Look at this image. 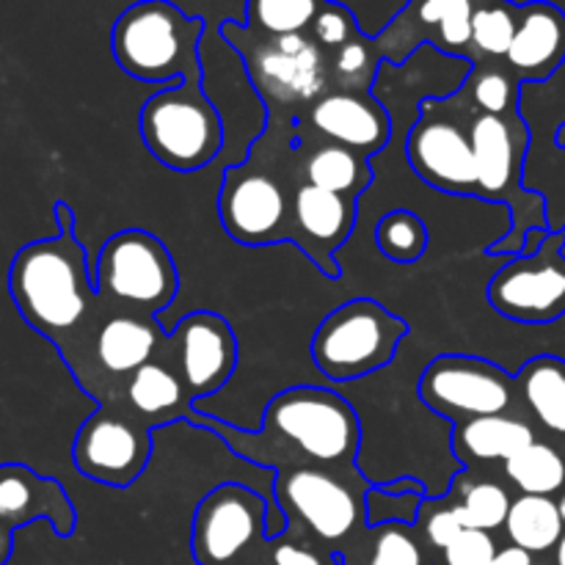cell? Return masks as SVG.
Returning <instances> with one entry per match:
<instances>
[{
	"label": "cell",
	"instance_id": "obj_1",
	"mask_svg": "<svg viewBox=\"0 0 565 565\" xmlns=\"http://www.w3.org/2000/svg\"><path fill=\"white\" fill-rule=\"evenodd\" d=\"M55 221L58 235L28 243L14 254L9 292L22 320L66 356L81 342V329L103 298L94 290L88 254L75 235L70 204L55 202Z\"/></svg>",
	"mask_w": 565,
	"mask_h": 565
},
{
	"label": "cell",
	"instance_id": "obj_2",
	"mask_svg": "<svg viewBox=\"0 0 565 565\" xmlns=\"http://www.w3.org/2000/svg\"><path fill=\"white\" fill-rule=\"evenodd\" d=\"M254 439L331 472L351 475L362 447L359 414L340 392L326 386H292L268 403L263 430Z\"/></svg>",
	"mask_w": 565,
	"mask_h": 565
},
{
	"label": "cell",
	"instance_id": "obj_3",
	"mask_svg": "<svg viewBox=\"0 0 565 565\" xmlns=\"http://www.w3.org/2000/svg\"><path fill=\"white\" fill-rule=\"evenodd\" d=\"M202 17H188L171 0H138L116 17L110 50L136 81L180 83L202 70Z\"/></svg>",
	"mask_w": 565,
	"mask_h": 565
},
{
	"label": "cell",
	"instance_id": "obj_4",
	"mask_svg": "<svg viewBox=\"0 0 565 565\" xmlns=\"http://www.w3.org/2000/svg\"><path fill=\"white\" fill-rule=\"evenodd\" d=\"M478 163V199L511 204L513 226L500 243L489 248L491 257H516L530 230L546 226V202L541 193L524 191L522 169L530 147V130L519 116L475 114L469 125Z\"/></svg>",
	"mask_w": 565,
	"mask_h": 565
},
{
	"label": "cell",
	"instance_id": "obj_5",
	"mask_svg": "<svg viewBox=\"0 0 565 565\" xmlns=\"http://www.w3.org/2000/svg\"><path fill=\"white\" fill-rule=\"evenodd\" d=\"M138 130L147 152L166 169L182 174L207 169L224 149V119L204 92L202 70L154 92L143 103Z\"/></svg>",
	"mask_w": 565,
	"mask_h": 565
},
{
	"label": "cell",
	"instance_id": "obj_6",
	"mask_svg": "<svg viewBox=\"0 0 565 565\" xmlns=\"http://www.w3.org/2000/svg\"><path fill=\"white\" fill-rule=\"evenodd\" d=\"M221 33L246 61L252 86L270 108H312L331 92V55L309 33L263 36L237 20H224Z\"/></svg>",
	"mask_w": 565,
	"mask_h": 565
},
{
	"label": "cell",
	"instance_id": "obj_7",
	"mask_svg": "<svg viewBox=\"0 0 565 565\" xmlns=\"http://www.w3.org/2000/svg\"><path fill=\"white\" fill-rule=\"evenodd\" d=\"M408 323L373 298L340 303L320 320L312 337V362L329 381L367 379L397 356Z\"/></svg>",
	"mask_w": 565,
	"mask_h": 565
},
{
	"label": "cell",
	"instance_id": "obj_8",
	"mask_svg": "<svg viewBox=\"0 0 565 565\" xmlns=\"http://www.w3.org/2000/svg\"><path fill=\"white\" fill-rule=\"evenodd\" d=\"M94 290L105 303L125 312L158 318L180 290L171 252L147 230H121L99 248L92 268Z\"/></svg>",
	"mask_w": 565,
	"mask_h": 565
},
{
	"label": "cell",
	"instance_id": "obj_9",
	"mask_svg": "<svg viewBox=\"0 0 565 565\" xmlns=\"http://www.w3.org/2000/svg\"><path fill=\"white\" fill-rule=\"evenodd\" d=\"M285 527L274 505L241 483H221L199 500L191 522V557L196 565H246L265 539Z\"/></svg>",
	"mask_w": 565,
	"mask_h": 565
},
{
	"label": "cell",
	"instance_id": "obj_10",
	"mask_svg": "<svg viewBox=\"0 0 565 565\" xmlns=\"http://www.w3.org/2000/svg\"><path fill=\"white\" fill-rule=\"evenodd\" d=\"M419 401L447 423L508 414L516 401V375L469 353H439L419 379Z\"/></svg>",
	"mask_w": 565,
	"mask_h": 565
},
{
	"label": "cell",
	"instance_id": "obj_11",
	"mask_svg": "<svg viewBox=\"0 0 565 565\" xmlns=\"http://www.w3.org/2000/svg\"><path fill=\"white\" fill-rule=\"evenodd\" d=\"M342 472L296 463L292 469H276V505L287 522L298 519L323 544H342L367 524L364 494L353 491Z\"/></svg>",
	"mask_w": 565,
	"mask_h": 565
},
{
	"label": "cell",
	"instance_id": "obj_12",
	"mask_svg": "<svg viewBox=\"0 0 565 565\" xmlns=\"http://www.w3.org/2000/svg\"><path fill=\"white\" fill-rule=\"evenodd\" d=\"M486 296L513 323L550 326L565 318V226L550 230L539 252L508 257Z\"/></svg>",
	"mask_w": 565,
	"mask_h": 565
},
{
	"label": "cell",
	"instance_id": "obj_13",
	"mask_svg": "<svg viewBox=\"0 0 565 565\" xmlns=\"http://www.w3.org/2000/svg\"><path fill=\"white\" fill-rule=\"evenodd\" d=\"M406 158L414 174L450 196L478 199V163L469 127L450 116V103L428 97L406 138Z\"/></svg>",
	"mask_w": 565,
	"mask_h": 565
},
{
	"label": "cell",
	"instance_id": "obj_14",
	"mask_svg": "<svg viewBox=\"0 0 565 565\" xmlns=\"http://www.w3.org/2000/svg\"><path fill=\"white\" fill-rule=\"evenodd\" d=\"M149 425L132 414H119L103 403L77 428L72 441V461L83 478L110 489H127L147 472L152 461Z\"/></svg>",
	"mask_w": 565,
	"mask_h": 565
},
{
	"label": "cell",
	"instance_id": "obj_15",
	"mask_svg": "<svg viewBox=\"0 0 565 565\" xmlns=\"http://www.w3.org/2000/svg\"><path fill=\"white\" fill-rule=\"evenodd\" d=\"M218 218L226 235L241 246H270L290 241L292 196L270 171L252 158L224 171L218 193Z\"/></svg>",
	"mask_w": 565,
	"mask_h": 565
},
{
	"label": "cell",
	"instance_id": "obj_16",
	"mask_svg": "<svg viewBox=\"0 0 565 565\" xmlns=\"http://www.w3.org/2000/svg\"><path fill=\"white\" fill-rule=\"evenodd\" d=\"M480 0H408L401 14L375 39L381 58L403 64L419 44L456 58H469L472 50V17Z\"/></svg>",
	"mask_w": 565,
	"mask_h": 565
},
{
	"label": "cell",
	"instance_id": "obj_17",
	"mask_svg": "<svg viewBox=\"0 0 565 565\" xmlns=\"http://www.w3.org/2000/svg\"><path fill=\"white\" fill-rule=\"evenodd\" d=\"M171 362L191 401L215 395L237 367V337L218 312L199 309L169 331Z\"/></svg>",
	"mask_w": 565,
	"mask_h": 565
},
{
	"label": "cell",
	"instance_id": "obj_18",
	"mask_svg": "<svg viewBox=\"0 0 565 565\" xmlns=\"http://www.w3.org/2000/svg\"><path fill=\"white\" fill-rule=\"evenodd\" d=\"M353 226H356V199L340 196V193L323 191L307 182L296 188L290 241L331 279L340 276L334 252L351 237Z\"/></svg>",
	"mask_w": 565,
	"mask_h": 565
},
{
	"label": "cell",
	"instance_id": "obj_19",
	"mask_svg": "<svg viewBox=\"0 0 565 565\" xmlns=\"http://www.w3.org/2000/svg\"><path fill=\"white\" fill-rule=\"evenodd\" d=\"M309 125L329 143H340L362 158L384 152L392 136L390 110L373 92L331 88L309 108Z\"/></svg>",
	"mask_w": 565,
	"mask_h": 565
},
{
	"label": "cell",
	"instance_id": "obj_20",
	"mask_svg": "<svg viewBox=\"0 0 565 565\" xmlns=\"http://www.w3.org/2000/svg\"><path fill=\"white\" fill-rule=\"evenodd\" d=\"M36 519H47L61 539L75 533L77 513L58 480L33 472L25 463H3L0 467V522L17 533Z\"/></svg>",
	"mask_w": 565,
	"mask_h": 565
},
{
	"label": "cell",
	"instance_id": "obj_21",
	"mask_svg": "<svg viewBox=\"0 0 565 565\" xmlns=\"http://www.w3.org/2000/svg\"><path fill=\"white\" fill-rule=\"evenodd\" d=\"M565 64V11L550 0L522 3L505 66L527 83H544Z\"/></svg>",
	"mask_w": 565,
	"mask_h": 565
},
{
	"label": "cell",
	"instance_id": "obj_22",
	"mask_svg": "<svg viewBox=\"0 0 565 565\" xmlns=\"http://www.w3.org/2000/svg\"><path fill=\"white\" fill-rule=\"evenodd\" d=\"M163 342L158 318L136 312H114L94 329V359L110 379H130L138 367L154 362Z\"/></svg>",
	"mask_w": 565,
	"mask_h": 565
},
{
	"label": "cell",
	"instance_id": "obj_23",
	"mask_svg": "<svg viewBox=\"0 0 565 565\" xmlns=\"http://www.w3.org/2000/svg\"><path fill=\"white\" fill-rule=\"evenodd\" d=\"M125 403L132 417L147 423L149 428H160L174 419H188L193 414L188 408L191 397H188L180 375L169 362H160V359L138 367L127 379Z\"/></svg>",
	"mask_w": 565,
	"mask_h": 565
},
{
	"label": "cell",
	"instance_id": "obj_24",
	"mask_svg": "<svg viewBox=\"0 0 565 565\" xmlns=\"http://www.w3.org/2000/svg\"><path fill=\"white\" fill-rule=\"evenodd\" d=\"M539 441L535 428L513 414H491L458 423L452 430V447L461 463H489L511 461L513 456Z\"/></svg>",
	"mask_w": 565,
	"mask_h": 565
},
{
	"label": "cell",
	"instance_id": "obj_25",
	"mask_svg": "<svg viewBox=\"0 0 565 565\" xmlns=\"http://www.w3.org/2000/svg\"><path fill=\"white\" fill-rule=\"evenodd\" d=\"M516 395L530 417L565 447V359L541 353L516 373Z\"/></svg>",
	"mask_w": 565,
	"mask_h": 565
},
{
	"label": "cell",
	"instance_id": "obj_26",
	"mask_svg": "<svg viewBox=\"0 0 565 565\" xmlns=\"http://www.w3.org/2000/svg\"><path fill=\"white\" fill-rule=\"evenodd\" d=\"M505 533L511 539V546H519L530 555H544L561 544L565 533L561 505L552 497H516L508 511Z\"/></svg>",
	"mask_w": 565,
	"mask_h": 565
},
{
	"label": "cell",
	"instance_id": "obj_27",
	"mask_svg": "<svg viewBox=\"0 0 565 565\" xmlns=\"http://www.w3.org/2000/svg\"><path fill=\"white\" fill-rule=\"evenodd\" d=\"M301 174L307 185L323 188V191L340 193L348 199H359V193L373 182L367 158L340 147V143H323V147L312 149V154L303 160Z\"/></svg>",
	"mask_w": 565,
	"mask_h": 565
},
{
	"label": "cell",
	"instance_id": "obj_28",
	"mask_svg": "<svg viewBox=\"0 0 565 565\" xmlns=\"http://www.w3.org/2000/svg\"><path fill=\"white\" fill-rule=\"evenodd\" d=\"M505 478L522 494L555 497L565 491V456L552 441H533L519 456L505 461Z\"/></svg>",
	"mask_w": 565,
	"mask_h": 565
},
{
	"label": "cell",
	"instance_id": "obj_29",
	"mask_svg": "<svg viewBox=\"0 0 565 565\" xmlns=\"http://www.w3.org/2000/svg\"><path fill=\"white\" fill-rule=\"evenodd\" d=\"M522 3L513 0H480L472 17V50L469 61H505L516 36Z\"/></svg>",
	"mask_w": 565,
	"mask_h": 565
},
{
	"label": "cell",
	"instance_id": "obj_30",
	"mask_svg": "<svg viewBox=\"0 0 565 565\" xmlns=\"http://www.w3.org/2000/svg\"><path fill=\"white\" fill-rule=\"evenodd\" d=\"M519 77L505 61H475L463 94L472 99L478 114L519 116Z\"/></svg>",
	"mask_w": 565,
	"mask_h": 565
},
{
	"label": "cell",
	"instance_id": "obj_31",
	"mask_svg": "<svg viewBox=\"0 0 565 565\" xmlns=\"http://www.w3.org/2000/svg\"><path fill=\"white\" fill-rule=\"evenodd\" d=\"M428 497L425 483L414 478L373 486L364 494V516L370 527H384V524H412L414 527Z\"/></svg>",
	"mask_w": 565,
	"mask_h": 565
},
{
	"label": "cell",
	"instance_id": "obj_32",
	"mask_svg": "<svg viewBox=\"0 0 565 565\" xmlns=\"http://www.w3.org/2000/svg\"><path fill=\"white\" fill-rule=\"evenodd\" d=\"M326 0H246V22L243 25L263 36H290L309 33L315 17Z\"/></svg>",
	"mask_w": 565,
	"mask_h": 565
},
{
	"label": "cell",
	"instance_id": "obj_33",
	"mask_svg": "<svg viewBox=\"0 0 565 565\" xmlns=\"http://www.w3.org/2000/svg\"><path fill=\"white\" fill-rule=\"evenodd\" d=\"M428 226L412 210H390L375 226V246L397 265H414L428 252Z\"/></svg>",
	"mask_w": 565,
	"mask_h": 565
},
{
	"label": "cell",
	"instance_id": "obj_34",
	"mask_svg": "<svg viewBox=\"0 0 565 565\" xmlns=\"http://www.w3.org/2000/svg\"><path fill=\"white\" fill-rule=\"evenodd\" d=\"M381 64H384V58H381L379 47H375V39L362 31L345 47L331 53V88L370 92Z\"/></svg>",
	"mask_w": 565,
	"mask_h": 565
},
{
	"label": "cell",
	"instance_id": "obj_35",
	"mask_svg": "<svg viewBox=\"0 0 565 565\" xmlns=\"http://www.w3.org/2000/svg\"><path fill=\"white\" fill-rule=\"evenodd\" d=\"M452 502L461 511L463 527L494 533V530L505 527V519L513 500L505 486L494 483V480H475Z\"/></svg>",
	"mask_w": 565,
	"mask_h": 565
},
{
	"label": "cell",
	"instance_id": "obj_36",
	"mask_svg": "<svg viewBox=\"0 0 565 565\" xmlns=\"http://www.w3.org/2000/svg\"><path fill=\"white\" fill-rule=\"evenodd\" d=\"M367 565H430L419 535L412 524H384L375 527L373 552Z\"/></svg>",
	"mask_w": 565,
	"mask_h": 565
},
{
	"label": "cell",
	"instance_id": "obj_37",
	"mask_svg": "<svg viewBox=\"0 0 565 565\" xmlns=\"http://www.w3.org/2000/svg\"><path fill=\"white\" fill-rule=\"evenodd\" d=\"M362 28H359L356 14H353L348 6L337 3V0H326V6L320 9V14L315 17L312 28H309V36L326 50V53H337L340 47H345L353 36H359Z\"/></svg>",
	"mask_w": 565,
	"mask_h": 565
},
{
	"label": "cell",
	"instance_id": "obj_38",
	"mask_svg": "<svg viewBox=\"0 0 565 565\" xmlns=\"http://www.w3.org/2000/svg\"><path fill=\"white\" fill-rule=\"evenodd\" d=\"M419 530H423L425 544L430 546L434 552H445L458 535L463 533V519L461 511H458L456 502H436V500H425L423 511H419L417 519Z\"/></svg>",
	"mask_w": 565,
	"mask_h": 565
},
{
	"label": "cell",
	"instance_id": "obj_39",
	"mask_svg": "<svg viewBox=\"0 0 565 565\" xmlns=\"http://www.w3.org/2000/svg\"><path fill=\"white\" fill-rule=\"evenodd\" d=\"M497 544L486 530H463L445 552L439 565H489L497 557Z\"/></svg>",
	"mask_w": 565,
	"mask_h": 565
},
{
	"label": "cell",
	"instance_id": "obj_40",
	"mask_svg": "<svg viewBox=\"0 0 565 565\" xmlns=\"http://www.w3.org/2000/svg\"><path fill=\"white\" fill-rule=\"evenodd\" d=\"M270 561H274V565H326L323 557L315 550H309V546L285 544V541H276Z\"/></svg>",
	"mask_w": 565,
	"mask_h": 565
},
{
	"label": "cell",
	"instance_id": "obj_41",
	"mask_svg": "<svg viewBox=\"0 0 565 565\" xmlns=\"http://www.w3.org/2000/svg\"><path fill=\"white\" fill-rule=\"evenodd\" d=\"M489 565H533V555L519 546H508V550L497 552V557Z\"/></svg>",
	"mask_w": 565,
	"mask_h": 565
},
{
	"label": "cell",
	"instance_id": "obj_42",
	"mask_svg": "<svg viewBox=\"0 0 565 565\" xmlns=\"http://www.w3.org/2000/svg\"><path fill=\"white\" fill-rule=\"evenodd\" d=\"M11 550H14V530L0 522V565L9 563Z\"/></svg>",
	"mask_w": 565,
	"mask_h": 565
},
{
	"label": "cell",
	"instance_id": "obj_43",
	"mask_svg": "<svg viewBox=\"0 0 565 565\" xmlns=\"http://www.w3.org/2000/svg\"><path fill=\"white\" fill-rule=\"evenodd\" d=\"M555 563H557V565H565V533H563L561 544L555 546Z\"/></svg>",
	"mask_w": 565,
	"mask_h": 565
},
{
	"label": "cell",
	"instance_id": "obj_44",
	"mask_svg": "<svg viewBox=\"0 0 565 565\" xmlns=\"http://www.w3.org/2000/svg\"><path fill=\"white\" fill-rule=\"evenodd\" d=\"M555 147L557 149H565V121L555 130Z\"/></svg>",
	"mask_w": 565,
	"mask_h": 565
},
{
	"label": "cell",
	"instance_id": "obj_45",
	"mask_svg": "<svg viewBox=\"0 0 565 565\" xmlns=\"http://www.w3.org/2000/svg\"><path fill=\"white\" fill-rule=\"evenodd\" d=\"M557 505H561V513H563V522H565V491L561 494V500H557Z\"/></svg>",
	"mask_w": 565,
	"mask_h": 565
}]
</instances>
